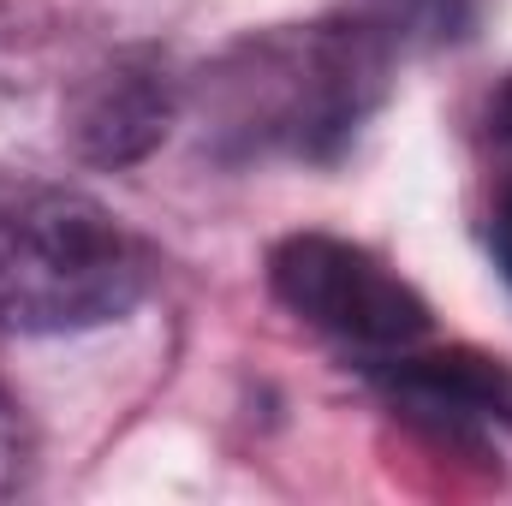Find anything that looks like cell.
<instances>
[{
  "label": "cell",
  "instance_id": "6da1fadb",
  "mask_svg": "<svg viewBox=\"0 0 512 506\" xmlns=\"http://www.w3.org/2000/svg\"><path fill=\"white\" fill-rule=\"evenodd\" d=\"M149 292V251L84 191L0 185V328L78 334Z\"/></svg>",
  "mask_w": 512,
  "mask_h": 506
},
{
  "label": "cell",
  "instance_id": "3957f363",
  "mask_svg": "<svg viewBox=\"0 0 512 506\" xmlns=\"http://www.w3.org/2000/svg\"><path fill=\"white\" fill-rule=\"evenodd\" d=\"M268 280L292 316H304L346 352H364L370 364L411 352L429 334V304L364 245L328 233H292L268 256Z\"/></svg>",
  "mask_w": 512,
  "mask_h": 506
},
{
  "label": "cell",
  "instance_id": "52a82bcc",
  "mask_svg": "<svg viewBox=\"0 0 512 506\" xmlns=\"http://www.w3.org/2000/svg\"><path fill=\"white\" fill-rule=\"evenodd\" d=\"M495 262H501V274H507V286H512V179H507V191H501V203H495Z\"/></svg>",
  "mask_w": 512,
  "mask_h": 506
},
{
  "label": "cell",
  "instance_id": "277c9868",
  "mask_svg": "<svg viewBox=\"0 0 512 506\" xmlns=\"http://www.w3.org/2000/svg\"><path fill=\"white\" fill-rule=\"evenodd\" d=\"M399 405L441 423H501L512 429V364L483 352H393L370 364Z\"/></svg>",
  "mask_w": 512,
  "mask_h": 506
},
{
  "label": "cell",
  "instance_id": "7a4b0ae2",
  "mask_svg": "<svg viewBox=\"0 0 512 506\" xmlns=\"http://www.w3.org/2000/svg\"><path fill=\"white\" fill-rule=\"evenodd\" d=\"M245 72L233 78V126L256 143H280L298 155L340 149L370 102L382 96L387 54L358 24L346 30H292L245 48Z\"/></svg>",
  "mask_w": 512,
  "mask_h": 506
},
{
  "label": "cell",
  "instance_id": "8992f818",
  "mask_svg": "<svg viewBox=\"0 0 512 506\" xmlns=\"http://www.w3.org/2000/svg\"><path fill=\"white\" fill-rule=\"evenodd\" d=\"M18 465H24V435H18V417H12V405L0 399V489L18 477Z\"/></svg>",
  "mask_w": 512,
  "mask_h": 506
},
{
  "label": "cell",
  "instance_id": "5b68a950",
  "mask_svg": "<svg viewBox=\"0 0 512 506\" xmlns=\"http://www.w3.org/2000/svg\"><path fill=\"white\" fill-rule=\"evenodd\" d=\"M161 131H167V90L155 84V72L114 66L108 78L90 84V102L78 114V137L96 161H131Z\"/></svg>",
  "mask_w": 512,
  "mask_h": 506
}]
</instances>
